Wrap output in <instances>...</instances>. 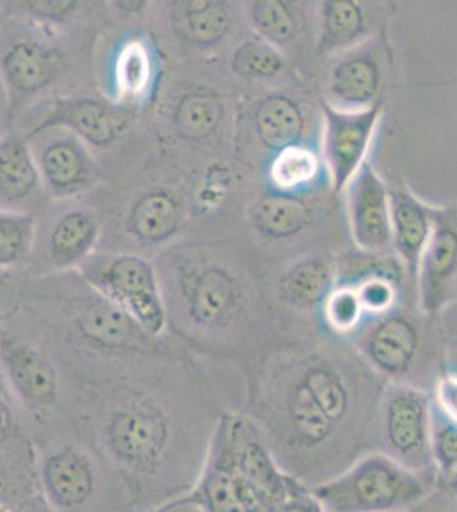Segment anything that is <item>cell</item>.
Returning a JSON list of instances; mask_svg holds the SVG:
<instances>
[{
    "label": "cell",
    "mask_w": 457,
    "mask_h": 512,
    "mask_svg": "<svg viewBox=\"0 0 457 512\" xmlns=\"http://www.w3.org/2000/svg\"><path fill=\"white\" fill-rule=\"evenodd\" d=\"M168 332L220 355L253 354L265 344L255 282L227 241L185 239L154 258Z\"/></svg>",
    "instance_id": "2"
},
{
    "label": "cell",
    "mask_w": 457,
    "mask_h": 512,
    "mask_svg": "<svg viewBox=\"0 0 457 512\" xmlns=\"http://www.w3.org/2000/svg\"><path fill=\"white\" fill-rule=\"evenodd\" d=\"M369 21L357 0H326L319 7L318 52L323 55L359 47L365 43Z\"/></svg>",
    "instance_id": "28"
},
{
    "label": "cell",
    "mask_w": 457,
    "mask_h": 512,
    "mask_svg": "<svg viewBox=\"0 0 457 512\" xmlns=\"http://www.w3.org/2000/svg\"><path fill=\"white\" fill-rule=\"evenodd\" d=\"M0 512H9L7 511L6 507L2 506V504H0Z\"/></svg>",
    "instance_id": "48"
},
{
    "label": "cell",
    "mask_w": 457,
    "mask_h": 512,
    "mask_svg": "<svg viewBox=\"0 0 457 512\" xmlns=\"http://www.w3.org/2000/svg\"><path fill=\"white\" fill-rule=\"evenodd\" d=\"M229 448L239 470L251 483L268 512L277 509L289 492L292 477L280 468L267 439L246 414H220Z\"/></svg>",
    "instance_id": "19"
},
{
    "label": "cell",
    "mask_w": 457,
    "mask_h": 512,
    "mask_svg": "<svg viewBox=\"0 0 457 512\" xmlns=\"http://www.w3.org/2000/svg\"><path fill=\"white\" fill-rule=\"evenodd\" d=\"M195 171L157 146L122 175L103 181L84 200L103 217L98 251H128L154 260L185 241L195 219Z\"/></svg>",
    "instance_id": "3"
},
{
    "label": "cell",
    "mask_w": 457,
    "mask_h": 512,
    "mask_svg": "<svg viewBox=\"0 0 457 512\" xmlns=\"http://www.w3.org/2000/svg\"><path fill=\"white\" fill-rule=\"evenodd\" d=\"M197 76L195 60H171L149 120L157 149L193 171L198 156L222 142L231 117L226 93Z\"/></svg>",
    "instance_id": "6"
},
{
    "label": "cell",
    "mask_w": 457,
    "mask_h": 512,
    "mask_svg": "<svg viewBox=\"0 0 457 512\" xmlns=\"http://www.w3.org/2000/svg\"><path fill=\"white\" fill-rule=\"evenodd\" d=\"M7 311L64 330L81 349L108 357H154L164 338L144 332L127 313L89 286L77 270L24 275Z\"/></svg>",
    "instance_id": "5"
},
{
    "label": "cell",
    "mask_w": 457,
    "mask_h": 512,
    "mask_svg": "<svg viewBox=\"0 0 457 512\" xmlns=\"http://www.w3.org/2000/svg\"><path fill=\"white\" fill-rule=\"evenodd\" d=\"M323 158L331 187L335 192L347 188L353 176L365 164L372 139L376 134L381 108L340 111L324 105Z\"/></svg>",
    "instance_id": "20"
},
{
    "label": "cell",
    "mask_w": 457,
    "mask_h": 512,
    "mask_svg": "<svg viewBox=\"0 0 457 512\" xmlns=\"http://www.w3.org/2000/svg\"><path fill=\"white\" fill-rule=\"evenodd\" d=\"M105 14L87 23H38L12 11L0 23V81L6 89L12 128L23 113L45 99L67 94L93 76L94 48L108 23Z\"/></svg>",
    "instance_id": "4"
},
{
    "label": "cell",
    "mask_w": 457,
    "mask_h": 512,
    "mask_svg": "<svg viewBox=\"0 0 457 512\" xmlns=\"http://www.w3.org/2000/svg\"><path fill=\"white\" fill-rule=\"evenodd\" d=\"M12 130L11 110H9V99H7L6 89L0 81V137Z\"/></svg>",
    "instance_id": "43"
},
{
    "label": "cell",
    "mask_w": 457,
    "mask_h": 512,
    "mask_svg": "<svg viewBox=\"0 0 457 512\" xmlns=\"http://www.w3.org/2000/svg\"><path fill=\"white\" fill-rule=\"evenodd\" d=\"M47 200L31 142L12 128L0 137V207L40 214Z\"/></svg>",
    "instance_id": "24"
},
{
    "label": "cell",
    "mask_w": 457,
    "mask_h": 512,
    "mask_svg": "<svg viewBox=\"0 0 457 512\" xmlns=\"http://www.w3.org/2000/svg\"><path fill=\"white\" fill-rule=\"evenodd\" d=\"M439 487L446 489L449 494L454 495V497L457 499V470L456 472L452 473L451 477L446 478L444 482H440Z\"/></svg>",
    "instance_id": "44"
},
{
    "label": "cell",
    "mask_w": 457,
    "mask_h": 512,
    "mask_svg": "<svg viewBox=\"0 0 457 512\" xmlns=\"http://www.w3.org/2000/svg\"><path fill=\"white\" fill-rule=\"evenodd\" d=\"M7 11V2H0V23H2V19L6 16Z\"/></svg>",
    "instance_id": "46"
},
{
    "label": "cell",
    "mask_w": 457,
    "mask_h": 512,
    "mask_svg": "<svg viewBox=\"0 0 457 512\" xmlns=\"http://www.w3.org/2000/svg\"><path fill=\"white\" fill-rule=\"evenodd\" d=\"M24 274L18 272H7L0 270V313H6L11 306L12 299L16 296L19 282L23 280Z\"/></svg>",
    "instance_id": "42"
},
{
    "label": "cell",
    "mask_w": 457,
    "mask_h": 512,
    "mask_svg": "<svg viewBox=\"0 0 457 512\" xmlns=\"http://www.w3.org/2000/svg\"><path fill=\"white\" fill-rule=\"evenodd\" d=\"M348 216L353 241L367 253L393 248L389 190L376 169L365 161L347 185Z\"/></svg>",
    "instance_id": "23"
},
{
    "label": "cell",
    "mask_w": 457,
    "mask_h": 512,
    "mask_svg": "<svg viewBox=\"0 0 457 512\" xmlns=\"http://www.w3.org/2000/svg\"><path fill=\"white\" fill-rule=\"evenodd\" d=\"M321 159L311 147L304 144L285 147L270 161L268 176L280 192H292L311 185L319 175Z\"/></svg>",
    "instance_id": "34"
},
{
    "label": "cell",
    "mask_w": 457,
    "mask_h": 512,
    "mask_svg": "<svg viewBox=\"0 0 457 512\" xmlns=\"http://www.w3.org/2000/svg\"><path fill=\"white\" fill-rule=\"evenodd\" d=\"M410 512H457V499L437 485V489Z\"/></svg>",
    "instance_id": "40"
},
{
    "label": "cell",
    "mask_w": 457,
    "mask_h": 512,
    "mask_svg": "<svg viewBox=\"0 0 457 512\" xmlns=\"http://www.w3.org/2000/svg\"><path fill=\"white\" fill-rule=\"evenodd\" d=\"M38 214L0 207V270L26 274L35 251Z\"/></svg>",
    "instance_id": "31"
},
{
    "label": "cell",
    "mask_w": 457,
    "mask_h": 512,
    "mask_svg": "<svg viewBox=\"0 0 457 512\" xmlns=\"http://www.w3.org/2000/svg\"><path fill=\"white\" fill-rule=\"evenodd\" d=\"M156 512H200L197 507L193 506H173V504H166L161 509H157Z\"/></svg>",
    "instance_id": "45"
},
{
    "label": "cell",
    "mask_w": 457,
    "mask_h": 512,
    "mask_svg": "<svg viewBox=\"0 0 457 512\" xmlns=\"http://www.w3.org/2000/svg\"><path fill=\"white\" fill-rule=\"evenodd\" d=\"M169 504L197 507L200 512H268L236 465L219 417L210 434L202 473L195 487Z\"/></svg>",
    "instance_id": "17"
},
{
    "label": "cell",
    "mask_w": 457,
    "mask_h": 512,
    "mask_svg": "<svg viewBox=\"0 0 457 512\" xmlns=\"http://www.w3.org/2000/svg\"><path fill=\"white\" fill-rule=\"evenodd\" d=\"M430 400L440 414L457 424V373H442L430 391Z\"/></svg>",
    "instance_id": "38"
},
{
    "label": "cell",
    "mask_w": 457,
    "mask_h": 512,
    "mask_svg": "<svg viewBox=\"0 0 457 512\" xmlns=\"http://www.w3.org/2000/svg\"><path fill=\"white\" fill-rule=\"evenodd\" d=\"M376 453L439 485L432 454L430 393L408 384H386L377 410Z\"/></svg>",
    "instance_id": "12"
},
{
    "label": "cell",
    "mask_w": 457,
    "mask_h": 512,
    "mask_svg": "<svg viewBox=\"0 0 457 512\" xmlns=\"http://www.w3.org/2000/svg\"><path fill=\"white\" fill-rule=\"evenodd\" d=\"M106 453L128 472H154L171 439L168 415L145 396H128L111 408L103 424Z\"/></svg>",
    "instance_id": "14"
},
{
    "label": "cell",
    "mask_w": 457,
    "mask_h": 512,
    "mask_svg": "<svg viewBox=\"0 0 457 512\" xmlns=\"http://www.w3.org/2000/svg\"><path fill=\"white\" fill-rule=\"evenodd\" d=\"M152 9L156 35L166 53L183 60L222 47L238 23V12L222 0H171Z\"/></svg>",
    "instance_id": "15"
},
{
    "label": "cell",
    "mask_w": 457,
    "mask_h": 512,
    "mask_svg": "<svg viewBox=\"0 0 457 512\" xmlns=\"http://www.w3.org/2000/svg\"><path fill=\"white\" fill-rule=\"evenodd\" d=\"M29 142L50 202L81 200L106 180L98 156L70 132L48 130Z\"/></svg>",
    "instance_id": "16"
},
{
    "label": "cell",
    "mask_w": 457,
    "mask_h": 512,
    "mask_svg": "<svg viewBox=\"0 0 457 512\" xmlns=\"http://www.w3.org/2000/svg\"><path fill=\"white\" fill-rule=\"evenodd\" d=\"M147 117L151 115L144 111L116 105L98 89H87L41 101L21 115L14 130L28 140L48 130H65L79 137L94 154L122 149L123 156H128L137 149L132 140L149 132Z\"/></svg>",
    "instance_id": "7"
},
{
    "label": "cell",
    "mask_w": 457,
    "mask_h": 512,
    "mask_svg": "<svg viewBox=\"0 0 457 512\" xmlns=\"http://www.w3.org/2000/svg\"><path fill=\"white\" fill-rule=\"evenodd\" d=\"M14 431H16V417H14L6 383L0 376V444L7 443Z\"/></svg>",
    "instance_id": "41"
},
{
    "label": "cell",
    "mask_w": 457,
    "mask_h": 512,
    "mask_svg": "<svg viewBox=\"0 0 457 512\" xmlns=\"http://www.w3.org/2000/svg\"><path fill=\"white\" fill-rule=\"evenodd\" d=\"M227 60L232 76L244 82L273 81L285 69L282 52L260 36H248L236 43Z\"/></svg>",
    "instance_id": "32"
},
{
    "label": "cell",
    "mask_w": 457,
    "mask_h": 512,
    "mask_svg": "<svg viewBox=\"0 0 457 512\" xmlns=\"http://www.w3.org/2000/svg\"><path fill=\"white\" fill-rule=\"evenodd\" d=\"M94 52H99V60H93L98 62V93L151 115L171 62L156 31L130 26L108 36L103 28Z\"/></svg>",
    "instance_id": "8"
},
{
    "label": "cell",
    "mask_w": 457,
    "mask_h": 512,
    "mask_svg": "<svg viewBox=\"0 0 457 512\" xmlns=\"http://www.w3.org/2000/svg\"><path fill=\"white\" fill-rule=\"evenodd\" d=\"M432 454L439 483L457 470V424L440 414L432 403Z\"/></svg>",
    "instance_id": "36"
},
{
    "label": "cell",
    "mask_w": 457,
    "mask_h": 512,
    "mask_svg": "<svg viewBox=\"0 0 457 512\" xmlns=\"http://www.w3.org/2000/svg\"><path fill=\"white\" fill-rule=\"evenodd\" d=\"M273 512H326L323 504L319 502L318 497L314 495L313 489L306 487L304 483L297 482L292 478L289 492L282 504Z\"/></svg>",
    "instance_id": "39"
},
{
    "label": "cell",
    "mask_w": 457,
    "mask_h": 512,
    "mask_svg": "<svg viewBox=\"0 0 457 512\" xmlns=\"http://www.w3.org/2000/svg\"><path fill=\"white\" fill-rule=\"evenodd\" d=\"M393 248L411 274H417L423 250L434 231L435 210L420 202L408 188L389 190Z\"/></svg>",
    "instance_id": "26"
},
{
    "label": "cell",
    "mask_w": 457,
    "mask_h": 512,
    "mask_svg": "<svg viewBox=\"0 0 457 512\" xmlns=\"http://www.w3.org/2000/svg\"><path fill=\"white\" fill-rule=\"evenodd\" d=\"M364 316L365 309L355 287H338L324 299V321L338 335L355 332Z\"/></svg>",
    "instance_id": "35"
},
{
    "label": "cell",
    "mask_w": 457,
    "mask_h": 512,
    "mask_svg": "<svg viewBox=\"0 0 457 512\" xmlns=\"http://www.w3.org/2000/svg\"><path fill=\"white\" fill-rule=\"evenodd\" d=\"M335 279L333 265L323 256H309L290 267L278 280V297L282 303L299 311L323 306Z\"/></svg>",
    "instance_id": "29"
},
{
    "label": "cell",
    "mask_w": 457,
    "mask_h": 512,
    "mask_svg": "<svg viewBox=\"0 0 457 512\" xmlns=\"http://www.w3.org/2000/svg\"><path fill=\"white\" fill-rule=\"evenodd\" d=\"M53 205H45L38 214L35 251L24 275L77 270L98 251L103 238L101 212L84 198Z\"/></svg>",
    "instance_id": "13"
},
{
    "label": "cell",
    "mask_w": 457,
    "mask_h": 512,
    "mask_svg": "<svg viewBox=\"0 0 457 512\" xmlns=\"http://www.w3.org/2000/svg\"><path fill=\"white\" fill-rule=\"evenodd\" d=\"M41 489L48 504L58 511H74L93 497L96 470L93 461L76 446L48 454L41 463Z\"/></svg>",
    "instance_id": "25"
},
{
    "label": "cell",
    "mask_w": 457,
    "mask_h": 512,
    "mask_svg": "<svg viewBox=\"0 0 457 512\" xmlns=\"http://www.w3.org/2000/svg\"><path fill=\"white\" fill-rule=\"evenodd\" d=\"M249 217L261 238L280 241L296 238L309 226L311 209L301 198L275 193L258 198L251 207Z\"/></svg>",
    "instance_id": "30"
},
{
    "label": "cell",
    "mask_w": 457,
    "mask_h": 512,
    "mask_svg": "<svg viewBox=\"0 0 457 512\" xmlns=\"http://www.w3.org/2000/svg\"><path fill=\"white\" fill-rule=\"evenodd\" d=\"M77 272L144 332L164 338L168 315L154 260L128 251H96Z\"/></svg>",
    "instance_id": "10"
},
{
    "label": "cell",
    "mask_w": 457,
    "mask_h": 512,
    "mask_svg": "<svg viewBox=\"0 0 457 512\" xmlns=\"http://www.w3.org/2000/svg\"><path fill=\"white\" fill-rule=\"evenodd\" d=\"M246 18L256 36L268 41L278 50L294 41L301 30V21L292 2L284 0H258L249 2Z\"/></svg>",
    "instance_id": "33"
},
{
    "label": "cell",
    "mask_w": 457,
    "mask_h": 512,
    "mask_svg": "<svg viewBox=\"0 0 457 512\" xmlns=\"http://www.w3.org/2000/svg\"><path fill=\"white\" fill-rule=\"evenodd\" d=\"M420 306L439 315L457 299V210H435L434 231L418 263Z\"/></svg>",
    "instance_id": "21"
},
{
    "label": "cell",
    "mask_w": 457,
    "mask_h": 512,
    "mask_svg": "<svg viewBox=\"0 0 457 512\" xmlns=\"http://www.w3.org/2000/svg\"><path fill=\"white\" fill-rule=\"evenodd\" d=\"M4 316H6V313H0V332H2V321H4Z\"/></svg>",
    "instance_id": "47"
},
{
    "label": "cell",
    "mask_w": 457,
    "mask_h": 512,
    "mask_svg": "<svg viewBox=\"0 0 457 512\" xmlns=\"http://www.w3.org/2000/svg\"><path fill=\"white\" fill-rule=\"evenodd\" d=\"M384 69L379 50L362 43L335 55L326 76L328 105L340 111L374 108L381 96Z\"/></svg>",
    "instance_id": "22"
},
{
    "label": "cell",
    "mask_w": 457,
    "mask_h": 512,
    "mask_svg": "<svg viewBox=\"0 0 457 512\" xmlns=\"http://www.w3.org/2000/svg\"><path fill=\"white\" fill-rule=\"evenodd\" d=\"M0 371L12 393L35 414L55 407L60 396V373L52 355L28 338L0 332Z\"/></svg>",
    "instance_id": "18"
},
{
    "label": "cell",
    "mask_w": 457,
    "mask_h": 512,
    "mask_svg": "<svg viewBox=\"0 0 457 512\" xmlns=\"http://www.w3.org/2000/svg\"><path fill=\"white\" fill-rule=\"evenodd\" d=\"M360 301L364 306L365 313H376V315H386L393 308L394 299H396V289L388 277H369L365 279L359 287Z\"/></svg>",
    "instance_id": "37"
},
{
    "label": "cell",
    "mask_w": 457,
    "mask_h": 512,
    "mask_svg": "<svg viewBox=\"0 0 457 512\" xmlns=\"http://www.w3.org/2000/svg\"><path fill=\"white\" fill-rule=\"evenodd\" d=\"M248 408L280 468L309 489L376 453L386 381L359 355L287 347L249 371Z\"/></svg>",
    "instance_id": "1"
},
{
    "label": "cell",
    "mask_w": 457,
    "mask_h": 512,
    "mask_svg": "<svg viewBox=\"0 0 457 512\" xmlns=\"http://www.w3.org/2000/svg\"><path fill=\"white\" fill-rule=\"evenodd\" d=\"M249 123L258 144L277 154L299 142L306 130V115L296 99L273 93L256 101Z\"/></svg>",
    "instance_id": "27"
},
{
    "label": "cell",
    "mask_w": 457,
    "mask_h": 512,
    "mask_svg": "<svg viewBox=\"0 0 457 512\" xmlns=\"http://www.w3.org/2000/svg\"><path fill=\"white\" fill-rule=\"evenodd\" d=\"M435 489L386 454L369 453L313 492L326 512H410Z\"/></svg>",
    "instance_id": "9"
},
{
    "label": "cell",
    "mask_w": 457,
    "mask_h": 512,
    "mask_svg": "<svg viewBox=\"0 0 457 512\" xmlns=\"http://www.w3.org/2000/svg\"><path fill=\"white\" fill-rule=\"evenodd\" d=\"M359 354L386 383L408 384L430 393L439 379L437 349L418 321L403 313H386L360 337Z\"/></svg>",
    "instance_id": "11"
}]
</instances>
